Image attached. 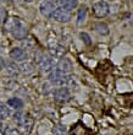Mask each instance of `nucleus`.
<instances>
[{
	"label": "nucleus",
	"instance_id": "f257e3e1",
	"mask_svg": "<svg viewBox=\"0 0 133 135\" xmlns=\"http://www.w3.org/2000/svg\"><path fill=\"white\" fill-rule=\"evenodd\" d=\"M9 30L11 31V35L14 36L16 39H25L27 36V27L22 21H20L17 17H11L9 22Z\"/></svg>",
	"mask_w": 133,
	"mask_h": 135
},
{
	"label": "nucleus",
	"instance_id": "f03ea898",
	"mask_svg": "<svg viewBox=\"0 0 133 135\" xmlns=\"http://www.w3.org/2000/svg\"><path fill=\"white\" fill-rule=\"evenodd\" d=\"M49 81L54 86H63L65 84H67L68 78H67V75L63 71L56 69V70L51 71L49 74Z\"/></svg>",
	"mask_w": 133,
	"mask_h": 135
},
{
	"label": "nucleus",
	"instance_id": "7ed1b4c3",
	"mask_svg": "<svg viewBox=\"0 0 133 135\" xmlns=\"http://www.w3.org/2000/svg\"><path fill=\"white\" fill-rule=\"evenodd\" d=\"M93 12L98 18L105 17L109 14V5L106 1H98V3L93 4Z\"/></svg>",
	"mask_w": 133,
	"mask_h": 135
},
{
	"label": "nucleus",
	"instance_id": "20e7f679",
	"mask_svg": "<svg viewBox=\"0 0 133 135\" xmlns=\"http://www.w3.org/2000/svg\"><path fill=\"white\" fill-rule=\"evenodd\" d=\"M51 17L57 22L66 23V22H68L71 20V14H70V11H66L65 9H62V7H57L53 12Z\"/></svg>",
	"mask_w": 133,
	"mask_h": 135
},
{
	"label": "nucleus",
	"instance_id": "39448f33",
	"mask_svg": "<svg viewBox=\"0 0 133 135\" xmlns=\"http://www.w3.org/2000/svg\"><path fill=\"white\" fill-rule=\"evenodd\" d=\"M54 100L57 103H65L70 100V91L67 87H60L54 91Z\"/></svg>",
	"mask_w": 133,
	"mask_h": 135
},
{
	"label": "nucleus",
	"instance_id": "423d86ee",
	"mask_svg": "<svg viewBox=\"0 0 133 135\" xmlns=\"http://www.w3.org/2000/svg\"><path fill=\"white\" fill-rule=\"evenodd\" d=\"M40 14L44 16V17H51V15H53V12L55 11L56 7L54 6V4L51 3V1H48V0H44L42 4H40Z\"/></svg>",
	"mask_w": 133,
	"mask_h": 135
},
{
	"label": "nucleus",
	"instance_id": "0eeeda50",
	"mask_svg": "<svg viewBox=\"0 0 133 135\" xmlns=\"http://www.w3.org/2000/svg\"><path fill=\"white\" fill-rule=\"evenodd\" d=\"M39 68L44 73H49L54 69V60L50 57H42L39 60Z\"/></svg>",
	"mask_w": 133,
	"mask_h": 135
},
{
	"label": "nucleus",
	"instance_id": "6e6552de",
	"mask_svg": "<svg viewBox=\"0 0 133 135\" xmlns=\"http://www.w3.org/2000/svg\"><path fill=\"white\" fill-rule=\"evenodd\" d=\"M10 58L15 61H25L27 59V53L22 48H14L10 52Z\"/></svg>",
	"mask_w": 133,
	"mask_h": 135
},
{
	"label": "nucleus",
	"instance_id": "1a4fd4ad",
	"mask_svg": "<svg viewBox=\"0 0 133 135\" xmlns=\"http://www.w3.org/2000/svg\"><path fill=\"white\" fill-rule=\"evenodd\" d=\"M57 69L63 71L65 74H67V73H70V71L72 70V64H71L70 60H67L66 58H62V59L59 61V64H57Z\"/></svg>",
	"mask_w": 133,
	"mask_h": 135
},
{
	"label": "nucleus",
	"instance_id": "9d476101",
	"mask_svg": "<svg viewBox=\"0 0 133 135\" xmlns=\"http://www.w3.org/2000/svg\"><path fill=\"white\" fill-rule=\"evenodd\" d=\"M59 3L61 4V7H62V9H65L66 11L73 10V9H76V7H77V5H78L77 0H60Z\"/></svg>",
	"mask_w": 133,
	"mask_h": 135
},
{
	"label": "nucleus",
	"instance_id": "9b49d317",
	"mask_svg": "<svg viewBox=\"0 0 133 135\" xmlns=\"http://www.w3.org/2000/svg\"><path fill=\"white\" fill-rule=\"evenodd\" d=\"M6 71L10 76L16 78V76L20 74V66H17L14 61H10V63H7L6 64Z\"/></svg>",
	"mask_w": 133,
	"mask_h": 135
},
{
	"label": "nucleus",
	"instance_id": "f8f14e48",
	"mask_svg": "<svg viewBox=\"0 0 133 135\" xmlns=\"http://www.w3.org/2000/svg\"><path fill=\"white\" fill-rule=\"evenodd\" d=\"M10 117V109L5 103L0 102V120H5Z\"/></svg>",
	"mask_w": 133,
	"mask_h": 135
},
{
	"label": "nucleus",
	"instance_id": "ddd939ff",
	"mask_svg": "<svg viewBox=\"0 0 133 135\" xmlns=\"http://www.w3.org/2000/svg\"><path fill=\"white\" fill-rule=\"evenodd\" d=\"M86 17H87V9L86 7H81L78 10V15H77V25L82 26L86 21Z\"/></svg>",
	"mask_w": 133,
	"mask_h": 135
},
{
	"label": "nucleus",
	"instance_id": "4468645a",
	"mask_svg": "<svg viewBox=\"0 0 133 135\" xmlns=\"http://www.w3.org/2000/svg\"><path fill=\"white\" fill-rule=\"evenodd\" d=\"M7 104L10 107H12V108H15V109H20L23 106V102L20 98H17V97H14V98H10L7 101Z\"/></svg>",
	"mask_w": 133,
	"mask_h": 135
},
{
	"label": "nucleus",
	"instance_id": "2eb2a0df",
	"mask_svg": "<svg viewBox=\"0 0 133 135\" xmlns=\"http://www.w3.org/2000/svg\"><path fill=\"white\" fill-rule=\"evenodd\" d=\"M97 32H98L99 35L106 36V35H109L110 30H109L108 25H105V23H98V25H97Z\"/></svg>",
	"mask_w": 133,
	"mask_h": 135
},
{
	"label": "nucleus",
	"instance_id": "dca6fc26",
	"mask_svg": "<svg viewBox=\"0 0 133 135\" xmlns=\"http://www.w3.org/2000/svg\"><path fill=\"white\" fill-rule=\"evenodd\" d=\"M67 129L63 125H55L53 128V135H66Z\"/></svg>",
	"mask_w": 133,
	"mask_h": 135
},
{
	"label": "nucleus",
	"instance_id": "f3484780",
	"mask_svg": "<svg viewBox=\"0 0 133 135\" xmlns=\"http://www.w3.org/2000/svg\"><path fill=\"white\" fill-rule=\"evenodd\" d=\"M50 53H51V55H54L55 58H60L62 57L63 53H65V49H63L62 47H57V48H50Z\"/></svg>",
	"mask_w": 133,
	"mask_h": 135
},
{
	"label": "nucleus",
	"instance_id": "a211bd4d",
	"mask_svg": "<svg viewBox=\"0 0 133 135\" xmlns=\"http://www.w3.org/2000/svg\"><path fill=\"white\" fill-rule=\"evenodd\" d=\"M20 70H21L23 74H31V73H33V70H34V66L32 64H29V63H25V64H22L21 66H20Z\"/></svg>",
	"mask_w": 133,
	"mask_h": 135
},
{
	"label": "nucleus",
	"instance_id": "6ab92c4d",
	"mask_svg": "<svg viewBox=\"0 0 133 135\" xmlns=\"http://www.w3.org/2000/svg\"><path fill=\"white\" fill-rule=\"evenodd\" d=\"M26 117L27 115H25V113H22V112H16V113L14 114V120L17 123V124L22 125V123L25 122Z\"/></svg>",
	"mask_w": 133,
	"mask_h": 135
},
{
	"label": "nucleus",
	"instance_id": "aec40b11",
	"mask_svg": "<svg viewBox=\"0 0 133 135\" xmlns=\"http://www.w3.org/2000/svg\"><path fill=\"white\" fill-rule=\"evenodd\" d=\"M3 135H20V132H18L16 128H12V127H6L5 130H4Z\"/></svg>",
	"mask_w": 133,
	"mask_h": 135
},
{
	"label": "nucleus",
	"instance_id": "412c9836",
	"mask_svg": "<svg viewBox=\"0 0 133 135\" xmlns=\"http://www.w3.org/2000/svg\"><path fill=\"white\" fill-rule=\"evenodd\" d=\"M79 36H81V38H82V41H84V43H86V44H88V46H89V44H91V43H92V41H91V37H89V36H88L87 33L82 32Z\"/></svg>",
	"mask_w": 133,
	"mask_h": 135
},
{
	"label": "nucleus",
	"instance_id": "4be33fe9",
	"mask_svg": "<svg viewBox=\"0 0 133 135\" xmlns=\"http://www.w3.org/2000/svg\"><path fill=\"white\" fill-rule=\"evenodd\" d=\"M6 17V11L4 10L3 7H0V22H3Z\"/></svg>",
	"mask_w": 133,
	"mask_h": 135
},
{
	"label": "nucleus",
	"instance_id": "5701e85b",
	"mask_svg": "<svg viewBox=\"0 0 133 135\" xmlns=\"http://www.w3.org/2000/svg\"><path fill=\"white\" fill-rule=\"evenodd\" d=\"M4 66H5V61H4V59L1 57H0V71L4 69Z\"/></svg>",
	"mask_w": 133,
	"mask_h": 135
},
{
	"label": "nucleus",
	"instance_id": "b1692460",
	"mask_svg": "<svg viewBox=\"0 0 133 135\" xmlns=\"http://www.w3.org/2000/svg\"><path fill=\"white\" fill-rule=\"evenodd\" d=\"M26 3H32V1H33V0H25Z\"/></svg>",
	"mask_w": 133,
	"mask_h": 135
},
{
	"label": "nucleus",
	"instance_id": "393cba45",
	"mask_svg": "<svg viewBox=\"0 0 133 135\" xmlns=\"http://www.w3.org/2000/svg\"><path fill=\"white\" fill-rule=\"evenodd\" d=\"M0 129H1V123H0Z\"/></svg>",
	"mask_w": 133,
	"mask_h": 135
}]
</instances>
